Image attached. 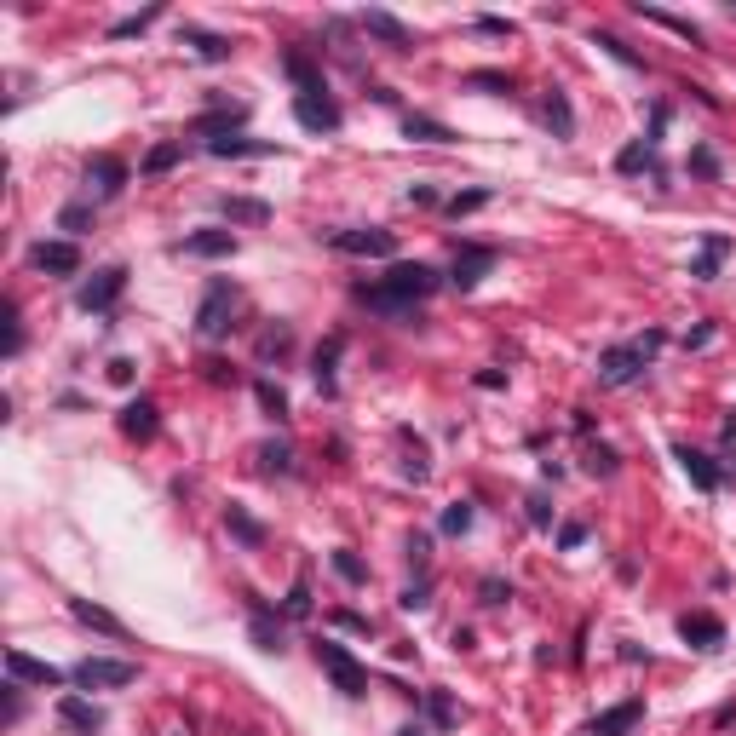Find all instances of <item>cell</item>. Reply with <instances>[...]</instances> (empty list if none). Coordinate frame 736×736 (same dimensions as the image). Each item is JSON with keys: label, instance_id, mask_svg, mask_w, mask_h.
<instances>
[{"label": "cell", "instance_id": "obj_47", "mask_svg": "<svg viewBox=\"0 0 736 736\" xmlns=\"http://www.w3.org/2000/svg\"><path fill=\"white\" fill-rule=\"evenodd\" d=\"M288 345H294V334H288V328H265V340H259V357H288Z\"/></svg>", "mask_w": 736, "mask_h": 736}, {"label": "cell", "instance_id": "obj_23", "mask_svg": "<svg viewBox=\"0 0 736 736\" xmlns=\"http://www.w3.org/2000/svg\"><path fill=\"white\" fill-rule=\"evenodd\" d=\"M58 719H64L75 736H98V731H104V713L92 708V702H81V696H64V702H58Z\"/></svg>", "mask_w": 736, "mask_h": 736}, {"label": "cell", "instance_id": "obj_45", "mask_svg": "<svg viewBox=\"0 0 736 736\" xmlns=\"http://www.w3.org/2000/svg\"><path fill=\"white\" fill-rule=\"evenodd\" d=\"M259 403H265V414H271V420H288V397H282V386H271V380H259Z\"/></svg>", "mask_w": 736, "mask_h": 736}, {"label": "cell", "instance_id": "obj_58", "mask_svg": "<svg viewBox=\"0 0 736 736\" xmlns=\"http://www.w3.org/2000/svg\"><path fill=\"white\" fill-rule=\"evenodd\" d=\"M110 380H115V386H133V363H127V357H115V363H110Z\"/></svg>", "mask_w": 736, "mask_h": 736}, {"label": "cell", "instance_id": "obj_20", "mask_svg": "<svg viewBox=\"0 0 736 736\" xmlns=\"http://www.w3.org/2000/svg\"><path fill=\"white\" fill-rule=\"evenodd\" d=\"M121 437H133V443H150V437H156V403H150V397H133V403L121 409Z\"/></svg>", "mask_w": 736, "mask_h": 736}, {"label": "cell", "instance_id": "obj_61", "mask_svg": "<svg viewBox=\"0 0 736 736\" xmlns=\"http://www.w3.org/2000/svg\"><path fill=\"white\" fill-rule=\"evenodd\" d=\"M334 621H340V627H351V633H368V621L351 616V610H334Z\"/></svg>", "mask_w": 736, "mask_h": 736}, {"label": "cell", "instance_id": "obj_28", "mask_svg": "<svg viewBox=\"0 0 736 736\" xmlns=\"http://www.w3.org/2000/svg\"><path fill=\"white\" fill-rule=\"evenodd\" d=\"M282 64H288V75L299 81V92H328V81H322V69L311 64V58H305L299 46H288V52H282Z\"/></svg>", "mask_w": 736, "mask_h": 736}, {"label": "cell", "instance_id": "obj_27", "mask_svg": "<svg viewBox=\"0 0 736 736\" xmlns=\"http://www.w3.org/2000/svg\"><path fill=\"white\" fill-rule=\"evenodd\" d=\"M403 133H409V138H420V144H455V127H443V121H432V115H403Z\"/></svg>", "mask_w": 736, "mask_h": 736}, {"label": "cell", "instance_id": "obj_30", "mask_svg": "<svg viewBox=\"0 0 736 736\" xmlns=\"http://www.w3.org/2000/svg\"><path fill=\"white\" fill-rule=\"evenodd\" d=\"M225 529L236 535V541H242V547H265V524H259V518H248V512H242L236 501L225 506Z\"/></svg>", "mask_w": 736, "mask_h": 736}, {"label": "cell", "instance_id": "obj_34", "mask_svg": "<svg viewBox=\"0 0 736 736\" xmlns=\"http://www.w3.org/2000/svg\"><path fill=\"white\" fill-rule=\"evenodd\" d=\"M156 18H161V6H144V12H133V18L110 23V41H127V35H144V29H150Z\"/></svg>", "mask_w": 736, "mask_h": 736}, {"label": "cell", "instance_id": "obj_16", "mask_svg": "<svg viewBox=\"0 0 736 736\" xmlns=\"http://www.w3.org/2000/svg\"><path fill=\"white\" fill-rule=\"evenodd\" d=\"M679 639L696 644V650H719L725 644V621L708 616V610H690V616H679Z\"/></svg>", "mask_w": 736, "mask_h": 736}, {"label": "cell", "instance_id": "obj_22", "mask_svg": "<svg viewBox=\"0 0 736 736\" xmlns=\"http://www.w3.org/2000/svg\"><path fill=\"white\" fill-rule=\"evenodd\" d=\"M87 184H98V196H121V190H127V161L92 156L87 161Z\"/></svg>", "mask_w": 736, "mask_h": 736}, {"label": "cell", "instance_id": "obj_17", "mask_svg": "<svg viewBox=\"0 0 736 736\" xmlns=\"http://www.w3.org/2000/svg\"><path fill=\"white\" fill-rule=\"evenodd\" d=\"M673 460H679V466H685V478L696 483V489H702V495H713V489H719V483H725V472H719V466H713V455H702V449H690V443H679V449H673Z\"/></svg>", "mask_w": 736, "mask_h": 736}, {"label": "cell", "instance_id": "obj_24", "mask_svg": "<svg viewBox=\"0 0 736 736\" xmlns=\"http://www.w3.org/2000/svg\"><path fill=\"white\" fill-rule=\"evenodd\" d=\"M340 351H345V334H328L317 345V357H311V374H317L322 397H334V368H340Z\"/></svg>", "mask_w": 736, "mask_h": 736}, {"label": "cell", "instance_id": "obj_31", "mask_svg": "<svg viewBox=\"0 0 736 736\" xmlns=\"http://www.w3.org/2000/svg\"><path fill=\"white\" fill-rule=\"evenodd\" d=\"M633 12H639V18H650V23H662V29H673V35H679V41H690V46H702V29H696V23L690 18H673V12H662V6H633Z\"/></svg>", "mask_w": 736, "mask_h": 736}, {"label": "cell", "instance_id": "obj_10", "mask_svg": "<svg viewBox=\"0 0 736 736\" xmlns=\"http://www.w3.org/2000/svg\"><path fill=\"white\" fill-rule=\"evenodd\" d=\"M6 673H12L18 685H46V690H58V685H64V679H69L64 667L41 662V656H29V650H18V644L6 650Z\"/></svg>", "mask_w": 736, "mask_h": 736}, {"label": "cell", "instance_id": "obj_26", "mask_svg": "<svg viewBox=\"0 0 736 736\" xmlns=\"http://www.w3.org/2000/svg\"><path fill=\"white\" fill-rule=\"evenodd\" d=\"M541 115H547L552 138H575V110H570V98H564L558 87H547V98H541Z\"/></svg>", "mask_w": 736, "mask_h": 736}, {"label": "cell", "instance_id": "obj_49", "mask_svg": "<svg viewBox=\"0 0 736 736\" xmlns=\"http://www.w3.org/2000/svg\"><path fill=\"white\" fill-rule=\"evenodd\" d=\"M397 604H403V610H426V604H432V581L420 575L414 587H403V598H397Z\"/></svg>", "mask_w": 736, "mask_h": 736}, {"label": "cell", "instance_id": "obj_60", "mask_svg": "<svg viewBox=\"0 0 736 736\" xmlns=\"http://www.w3.org/2000/svg\"><path fill=\"white\" fill-rule=\"evenodd\" d=\"M478 386H483V391H501V386H506V374H501V368H483Z\"/></svg>", "mask_w": 736, "mask_h": 736}, {"label": "cell", "instance_id": "obj_37", "mask_svg": "<svg viewBox=\"0 0 736 736\" xmlns=\"http://www.w3.org/2000/svg\"><path fill=\"white\" fill-rule=\"evenodd\" d=\"M581 466H587L593 478H616L621 455H616V449H604V443H593V449H587V460H581Z\"/></svg>", "mask_w": 736, "mask_h": 736}, {"label": "cell", "instance_id": "obj_59", "mask_svg": "<svg viewBox=\"0 0 736 736\" xmlns=\"http://www.w3.org/2000/svg\"><path fill=\"white\" fill-rule=\"evenodd\" d=\"M581 541H587V529H581V524H564V529H558V547H581Z\"/></svg>", "mask_w": 736, "mask_h": 736}, {"label": "cell", "instance_id": "obj_36", "mask_svg": "<svg viewBox=\"0 0 736 736\" xmlns=\"http://www.w3.org/2000/svg\"><path fill=\"white\" fill-rule=\"evenodd\" d=\"M460 87H472V92H512V75H501V69H472Z\"/></svg>", "mask_w": 736, "mask_h": 736}, {"label": "cell", "instance_id": "obj_6", "mask_svg": "<svg viewBox=\"0 0 736 736\" xmlns=\"http://www.w3.org/2000/svg\"><path fill=\"white\" fill-rule=\"evenodd\" d=\"M334 253H351V259H391L397 253V236L386 225H363V230H334L328 236Z\"/></svg>", "mask_w": 736, "mask_h": 736}, {"label": "cell", "instance_id": "obj_32", "mask_svg": "<svg viewBox=\"0 0 736 736\" xmlns=\"http://www.w3.org/2000/svg\"><path fill=\"white\" fill-rule=\"evenodd\" d=\"M725 253H731V242H725V236H708V242H702V259L690 265V276H696V282H713V276H719V259H725Z\"/></svg>", "mask_w": 736, "mask_h": 736}, {"label": "cell", "instance_id": "obj_53", "mask_svg": "<svg viewBox=\"0 0 736 736\" xmlns=\"http://www.w3.org/2000/svg\"><path fill=\"white\" fill-rule=\"evenodd\" d=\"M529 524H552V506H547V495H529Z\"/></svg>", "mask_w": 736, "mask_h": 736}, {"label": "cell", "instance_id": "obj_54", "mask_svg": "<svg viewBox=\"0 0 736 736\" xmlns=\"http://www.w3.org/2000/svg\"><path fill=\"white\" fill-rule=\"evenodd\" d=\"M690 167H696L702 179H719V161H713V150H696V156H690Z\"/></svg>", "mask_w": 736, "mask_h": 736}, {"label": "cell", "instance_id": "obj_39", "mask_svg": "<svg viewBox=\"0 0 736 736\" xmlns=\"http://www.w3.org/2000/svg\"><path fill=\"white\" fill-rule=\"evenodd\" d=\"M472 518H478V512H472V501H449V506H443V535H466V529H472Z\"/></svg>", "mask_w": 736, "mask_h": 736}, {"label": "cell", "instance_id": "obj_3", "mask_svg": "<svg viewBox=\"0 0 736 736\" xmlns=\"http://www.w3.org/2000/svg\"><path fill=\"white\" fill-rule=\"evenodd\" d=\"M317 662H322V673L334 679V690H340V696H368V667L357 662L345 644L317 639Z\"/></svg>", "mask_w": 736, "mask_h": 736}, {"label": "cell", "instance_id": "obj_35", "mask_svg": "<svg viewBox=\"0 0 736 736\" xmlns=\"http://www.w3.org/2000/svg\"><path fill=\"white\" fill-rule=\"evenodd\" d=\"M593 46H604V52H610L616 64H627V69H644V58H639V52H633V46H621L616 35H610V29H593Z\"/></svg>", "mask_w": 736, "mask_h": 736}, {"label": "cell", "instance_id": "obj_2", "mask_svg": "<svg viewBox=\"0 0 736 736\" xmlns=\"http://www.w3.org/2000/svg\"><path fill=\"white\" fill-rule=\"evenodd\" d=\"M656 345H662V334L650 328V334L633 340V345H610V351H598V386H633L644 368H650Z\"/></svg>", "mask_w": 736, "mask_h": 736}, {"label": "cell", "instance_id": "obj_43", "mask_svg": "<svg viewBox=\"0 0 736 736\" xmlns=\"http://www.w3.org/2000/svg\"><path fill=\"white\" fill-rule=\"evenodd\" d=\"M58 230H69V236H87V230H92V207L69 202L64 213H58Z\"/></svg>", "mask_w": 736, "mask_h": 736}, {"label": "cell", "instance_id": "obj_7", "mask_svg": "<svg viewBox=\"0 0 736 736\" xmlns=\"http://www.w3.org/2000/svg\"><path fill=\"white\" fill-rule=\"evenodd\" d=\"M495 259H501V253L489 248V242H460V248H455V271H449V282H455L460 294H466V288H478L483 276L495 271Z\"/></svg>", "mask_w": 736, "mask_h": 736}, {"label": "cell", "instance_id": "obj_33", "mask_svg": "<svg viewBox=\"0 0 736 736\" xmlns=\"http://www.w3.org/2000/svg\"><path fill=\"white\" fill-rule=\"evenodd\" d=\"M644 167H656V144H650V138L627 144V150L616 156V173H644Z\"/></svg>", "mask_w": 736, "mask_h": 736}, {"label": "cell", "instance_id": "obj_52", "mask_svg": "<svg viewBox=\"0 0 736 736\" xmlns=\"http://www.w3.org/2000/svg\"><path fill=\"white\" fill-rule=\"evenodd\" d=\"M18 719H23V685L12 679V685H6V725H18Z\"/></svg>", "mask_w": 736, "mask_h": 736}, {"label": "cell", "instance_id": "obj_12", "mask_svg": "<svg viewBox=\"0 0 736 736\" xmlns=\"http://www.w3.org/2000/svg\"><path fill=\"white\" fill-rule=\"evenodd\" d=\"M29 259H35V271H46V276H75L81 271V248H75V242H35V248H29Z\"/></svg>", "mask_w": 736, "mask_h": 736}, {"label": "cell", "instance_id": "obj_1", "mask_svg": "<svg viewBox=\"0 0 736 736\" xmlns=\"http://www.w3.org/2000/svg\"><path fill=\"white\" fill-rule=\"evenodd\" d=\"M437 282L443 276L432 265H391L380 282H357V299L374 305V311H386V317H409L426 294H437Z\"/></svg>", "mask_w": 736, "mask_h": 736}, {"label": "cell", "instance_id": "obj_19", "mask_svg": "<svg viewBox=\"0 0 736 736\" xmlns=\"http://www.w3.org/2000/svg\"><path fill=\"white\" fill-rule=\"evenodd\" d=\"M179 253H190V259H230V253H236V236H230V230H190L179 242Z\"/></svg>", "mask_w": 736, "mask_h": 736}, {"label": "cell", "instance_id": "obj_29", "mask_svg": "<svg viewBox=\"0 0 736 736\" xmlns=\"http://www.w3.org/2000/svg\"><path fill=\"white\" fill-rule=\"evenodd\" d=\"M179 35H184V46H196V52H202L207 64H225L230 52H236V46H230L225 35H207V29H190V23H184Z\"/></svg>", "mask_w": 736, "mask_h": 736}, {"label": "cell", "instance_id": "obj_51", "mask_svg": "<svg viewBox=\"0 0 736 736\" xmlns=\"http://www.w3.org/2000/svg\"><path fill=\"white\" fill-rule=\"evenodd\" d=\"M288 616L294 621L311 616V587H305V581H294V593H288Z\"/></svg>", "mask_w": 736, "mask_h": 736}, {"label": "cell", "instance_id": "obj_18", "mask_svg": "<svg viewBox=\"0 0 736 736\" xmlns=\"http://www.w3.org/2000/svg\"><path fill=\"white\" fill-rule=\"evenodd\" d=\"M242 121H248V104H230V110H207V115H196V121H190V133L213 144V138H236V127H242Z\"/></svg>", "mask_w": 736, "mask_h": 736}, {"label": "cell", "instance_id": "obj_48", "mask_svg": "<svg viewBox=\"0 0 736 736\" xmlns=\"http://www.w3.org/2000/svg\"><path fill=\"white\" fill-rule=\"evenodd\" d=\"M179 156H184L179 144H156V150L144 156V173H167V167H173V161H179Z\"/></svg>", "mask_w": 736, "mask_h": 736}, {"label": "cell", "instance_id": "obj_21", "mask_svg": "<svg viewBox=\"0 0 736 736\" xmlns=\"http://www.w3.org/2000/svg\"><path fill=\"white\" fill-rule=\"evenodd\" d=\"M207 156H219V161H242V156H276V144H271V138H248V133H236V138H213V144H207Z\"/></svg>", "mask_w": 736, "mask_h": 736}, {"label": "cell", "instance_id": "obj_13", "mask_svg": "<svg viewBox=\"0 0 736 736\" xmlns=\"http://www.w3.org/2000/svg\"><path fill=\"white\" fill-rule=\"evenodd\" d=\"M69 616L81 621V627H92V633H104V639H115V644H127L133 633H127V621H115L104 604H92V598H69Z\"/></svg>", "mask_w": 736, "mask_h": 736}, {"label": "cell", "instance_id": "obj_9", "mask_svg": "<svg viewBox=\"0 0 736 736\" xmlns=\"http://www.w3.org/2000/svg\"><path fill=\"white\" fill-rule=\"evenodd\" d=\"M294 121L305 133H340V104L328 92H294Z\"/></svg>", "mask_w": 736, "mask_h": 736}, {"label": "cell", "instance_id": "obj_25", "mask_svg": "<svg viewBox=\"0 0 736 736\" xmlns=\"http://www.w3.org/2000/svg\"><path fill=\"white\" fill-rule=\"evenodd\" d=\"M219 213H225L230 225H265L271 219V207L259 202V196H219Z\"/></svg>", "mask_w": 736, "mask_h": 736}, {"label": "cell", "instance_id": "obj_57", "mask_svg": "<svg viewBox=\"0 0 736 736\" xmlns=\"http://www.w3.org/2000/svg\"><path fill=\"white\" fill-rule=\"evenodd\" d=\"M409 207H437V190H432V184H414V190H409Z\"/></svg>", "mask_w": 736, "mask_h": 736}, {"label": "cell", "instance_id": "obj_56", "mask_svg": "<svg viewBox=\"0 0 736 736\" xmlns=\"http://www.w3.org/2000/svg\"><path fill=\"white\" fill-rule=\"evenodd\" d=\"M478 29H483V35H506V41L518 35V23H506V18H478Z\"/></svg>", "mask_w": 736, "mask_h": 736}, {"label": "cell", "instance_id": "obj_62", "mask_svg": "<svg viewBox=\"0 0 736 736\" xmlns=\"http://www.w3.org/2000/svg\"><path fill=\"white\" fill-rule=\"evenodd\" d=\"M397 736H426V731H420V725H403V731H397Z\"/></svg>", "mask_w": 736, "mask_h": 736}, {"label": "cell", "instance_id": "obj_46", "mask_svg": "<svg viewBox=\"0 0 736 736\" xmlns=\"http://www.w3.org/2000/svg\"><path fill=\"white\" fill-rule=\"evenodd\" d=\"M478 598L489 604V610H501V604H512V581H501V575H489L478 587Z\"/></svg>", "mask_w": 736, "mask_h": 736}, {"label": "cell", "instance_id": "obj_8", "mask_svg": "<svg viewBox=\"0 0 736 736\" xmlns=\"http://www.w3.org/2000/svg\"><path fill=\"white\" fill-rule=\"evenodd\" d=\"M121 288H127V265H104V271H92V282H81L75 305L81 311H110L115 299H121Z\"/></svg>", "mask_w": 736, "mask_h": 736}, {"label": "cell", "instance_id": "obj_41", "mask_svg": "<svg viewBox=\"0 0 736 736\" xmlns=\"http://www.w3.org/2000/svg\"><path fill=\"white\" fill-rule=\"evenodd\" d=\"M334 575H340V581H351V587H363L368 581V570H363V558H357V552H334Z\"/></svg>", "mask_w": 736, "mask_h": 736}, {"label": "cell", "instance_id": "obj_38", "mask_svg": "<svg viewBox=\"0 0 736 736\" xmlns=\"http://www.w3.org/2000/svg\"><path fill=\"white\" fill-rule=\"evenodd\" d=\"M426 713H432V725H437V731H449V725L460 719V708L449 702V696H443V690H426Z\"/></svg>", "mask_w": 736, "mask_h": 736}, {"label": "cell", "instance_id": "obj_11", "mask_svg": "<svg viewBox=\"0 0 736 736\" xmlns=\"http://www.w3.org/2000/svg\"><path fill=\"white\" fill-rule=\"evenodd\" d=\"M644 719V702L639 696H627V702H616V708L593 713V725H587V736H633Z\"/></svg>", "mask_w": 736, "mask_h": 736}, {"label": "cell", "instance_id": "obj_50", "mask_svg": "<svg viewBox=\"0 0 736 736\" xmlns=\"http://www.w3.org/2000/svg\"><path fill=\"white\" fill-rule=\"evenodd\" d=\"M23 351V322H18V305L6 299V357H18Z\"/></svg>", "mask_w": 736, "mask_h": 736}, {"label": "cell", "instance_id": "obj_15", "mask_svg": "<svg viewBox=\"0 0 736 736\" xmlns=\"http://www.w3.org/2000/svg\"><path fill=\"white\" fill-rule=\"evenodd\" d=\"M248 610H253V621H248L253 644H259L265 656H282V650H288V627H282V621L271 616V604H259V598H253Z\"/></svg>", "mask_w": 736, "mask_h": 736}, {"label": "cell", "instance_id": "obj_63", "mask_svg": "<svg viewBox=\"0 0 736 736\" xmlns=\"http://www.w3.org/2000/svg\"><path fill=\"white\" fill-rule=\"evenodd\" d=\"M731 12H736V0H731Z\"/></svg>", "mask_w": 736, "mask_h": 736}, {"label": "cell", "instance_id": "obj_55", "mask_svg": "<svg viewBox=\"0 0 736 736\" xmlns=\"http://www.w3.org/2000/svg\"><path fill=\"white\" fill-rule=\"evenodd\" d=\"M426 552H432V541H426V535H409V564L414 570H426Z\"/></svg>", "mask_w": 736, "mask_h": 736}, {"label": "cell", "instance_id": "obj_44", "mask_svg": "<svg viewBox=\"0 0 736 736\" xmlns=\"http://www.w3.org/2000/svg\"><path fill=\"white\" fill-rule=\"evenodd\" d=\"M259 466H265V472H294V449H288V443H265V449H259Z\"/></svg>", "mask_w": 736, "mask_h": 736}, {"label": "cell", "instance_id": "obj_14", "mask_svg": "<svg viewBox=\"0 0 736 736\" xmlns=\"http://www.w3.org/2000/svg\"><path fill=\"white\" fill-rule=\"evenodd\" d=\"M363 35H374V41H386L391 52H414V29L409 23H397L391 18V12H380V6H374V12H363Z\"/></svg>", "mask_w": 736, "mask_h": 736}, {"label": "cell", "instance_id": "obj_40", "mask_svg": "<svg viewBox=\"0 0 736 736\" xmlns=\"http://www.w3.org/2000/svg\"><path fill=\"white\" fill-rule=\"evenodd\" d=\"M403 443H409V460H403V478L426 483V472H432V466H426V443H420V437H409V432H403Z\"/></svg>", "mask_w": 736, "mask_h": 736}, {"label": "cell", "instance_id": "obj_5", "mask_svg": "<svg viewBox=\"0 0 736 736\" xmlns=\"http://www.w3.org/2000/svg\"><path fill=\"white\" fill-rule=\"evenodd\" d=\"M69 679L81 690H121L138 679V662H115V656H87V662L69 667Z\"/></svg>", "mask_w": 736, "mask_h": 736}, {"label": "cell", "instance_id": "obj_42", "mask_svg": "<svg viewBox=\"0 0 736 736\" xmlns=\"http://www.w3.org/2000/svg\"><path fill=\"white\" fill-rule=\"evenodd\" d=\"M449 219H466V213H478V207H489V190H460V196H449Z\"/></svg>", "mask_w": 736, "mask_h": 736}, {"label": "cell", "instance_id": "obj_4", "mask_svg": "<svg viewBox=\"0 0 736 736\" xmlns=\"http://www.w3.org/2000/svg\"><path fill=\"white\" fill-rule=\"evenodd\" d=\"M230 311H236V288H230L225 276H219V282H207L202 305H196V334H202V340H225V334H230Z\"/></svg>", "mask_w": 736, "mask_h": 736}]
</instances>
